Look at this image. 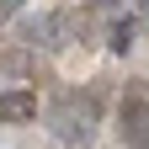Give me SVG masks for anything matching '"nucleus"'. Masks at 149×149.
Returning a JSON list of instances; mask_svg holds the SVG:
<instances>
[{"instance_id": "obj_1", "label": "nucleus", "mask_w": 149, "mask_h": 149, "mask_svg": "<svg viewBox=\"0 0 149 149\" xmlns=\"http://www.w3.org/2000/svg\"><path fill=\"white\" fill-rule=\"evenodd\" d=\"M37 117V91H6L0 96V123H32Z\"/></svg>"}, {"instance_id": "obj_2", "label": "nucleus", "mask_w": 149, "mask_h": 149, "mask_svg": "<svg viewBox=\"0 0 149 149\" xmlns=\"http://www.w3.org/2000/svg\"><path fill=\"white\" fill-rule=\"evenodd\" d=\"M107 43H112V53H128V43H133V16H123V22H112Z\"/></svg>"}]
</instances>
